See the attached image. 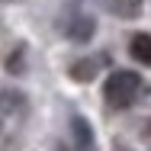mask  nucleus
<instances>
[{"instance_id": "nucleus-1", "label": "nucleus", "mask_w": 151, "mask_h": 151, "mask_svg": "<svg viewBox=\"0 0 151 151\" xmlns=\"http://www.w3.org/2000/svg\"><path fill=\"white\" fill-rule=\"evenodd\" d=\"M142 93V77L135 71H113L103 84V96L113 109H125L135 103V96Z\"/></svg>"}, {"instance_id": "nucleus-2", "label": "nucleus", "mask_w": 151, "mask_h": 151, "mask_svg": "<svg viewBox=\"0 0 151 151\" xmlns=\"http://www.w3.org/2000/svg\"><path fill=\"white\" fill-rule=\"evenodd\" d=\"M100 64H103V58H81L71 64V77L74 81H93V74L100 71Z\"/></svg>"}, {"instance_id": "nucleus-3", "label": "nucleus", "mask_w": 151, "mask_h": 151, "mask_svg": "<svg viewBox=\"0 0 151 151\" xmlns=\"http://www.w3.org/2000/svg\"><path fill=\"white\" fill-rule=\"evenodd\" d=\"M68 35H71V39H77V42L90 39V35H93V19L74 10V23H71V29H68Z\"/></svg>"}, {"instance_id": "nucleus-4", "label": "nucleus", "mask_w": 151, "mask_h": 151, "mask_svg": "<svg viewBox=\"0 0 151 151\" xmlns=\"http://www.w3.org/2000/svg\"><path fill=\"white\" fill-rule=\"evenodd\" d=\"M132 55H135V61H142V64L151 61V35H148V32L132 35Z\"/></svg>"}, {"instance_id": "nucleus-5", "label": "nucleus", "mask_w": 151, "mask_h": 151, "mask_svg": "<svg viewBox=\"0 0 151 151\" xmlns=\"http://www.w3.org/2000/svg\"><path fill=\"white\" fill-rule=\"evenodd\" d=\"M142 0H113V13L122 16V19H135V16H142Z\"/></svg>"}, {"instance_id": "nucleus-6", "label": "nucleus", "mask_w": 151, "mask_h": 151, "mask_svg": "<svg viewBox=\"0 0 151 151\" xmlns=\"http://www.w3.org/2000/svg\"><path fill=\"white\" fill-rule=\"evenodd\" d=\"M74 132H77V138H81V151H90L93 142H90V125L81 119V116H74Z\"/></svg>"}, {"instance_id": "nucleus-7", "label": "nucleus", "mask_w": 151, "mask_h": 151, "mask_svg": "<svg viewBox=\"0 0 151 151\" xmlns=\"http://www.w3.org/2000/svg\"><path fill=\"white\" fill-rule=\"evenodd\" d=\"M19 96L16 93H0V109H6V113H13V109H19Z\"/></svg>"}]
</instances>
